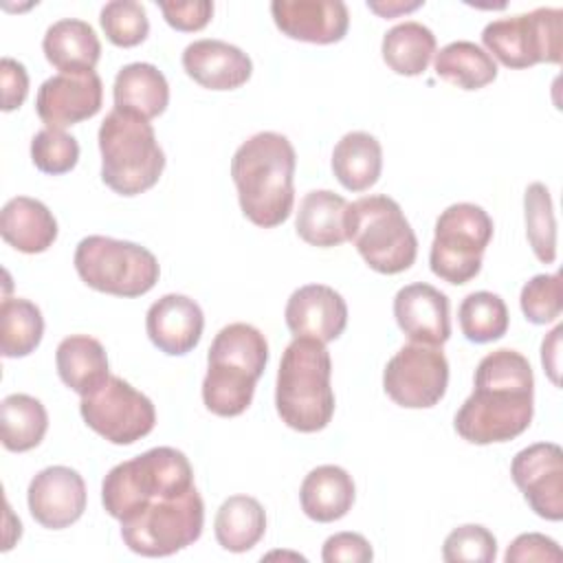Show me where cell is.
Wrapping results in <instances>:
<instances>
[{"instance_id": "cell-41", "label": "cell", "mask_w": 563, "mask_h": 563, "mask_svg": "<svg viewBox=\"0 0 563 563\" xmlns=\"http://www.w3.org/2000/svg\"><path fill=\"white\" fill-rule=\"evenodd\" d=\"M321 559L325 563H367L374 559V552L363 534L336 532L325 539Z\"/></svg>"}, {"instance_id": "cell-27", "label": "cell", "mask_w": 563, "mask_h": 563, "mask_svg": "<svg viewBox=\"0 0 563 563\" xmlns=\"http://www.w3.org/2000/svg\"><path fill=\"white\" fill-rule=\"evenodd\" d=\"M345 213H347V200L330 189H314L308 191L297 211L295 229L297 235L319 249L339 246L347 240L345 233Z\"/></svg>"}, {"instance_id": "cell-44", "label": "cell", "mask_w": 563, "mask_h": 563, "mask_svg": "<svg viewBox=\"0 0 563 563\" xmlns=\"http://www.w3.org/2000/svg\"><path fill=\"white\" fill-rule=\"evenodd\" d=\"M563 328L556 325L548 339H543V345H541V363L543 367L548 369L552 383H559V376H556V369H559V336H561Z\"/></svg>"}, {"instance_id": "cell-14", "label": "cell", "mask_w": 563, "mask_h": 563, "mask_svg": "<svg viewBox=\"0 0 563 563\" xmlns=\"http://www.w3.org/2000/svg\"><path fill=\"white\" fill-rule=\"evenodd\" d=\"M510 475L534 515L548 521L563 519V451L554 442L521 449L510 464Z\"/></svg>"}, {"instance_id": "cell-30", "label": "cell", "mask_w": 563, "mask_h": 563, "mask_svg": "<svg viewBox=\"0 0 563 563\" xmlns=\"http://www.w3.org/2000/svg\"><path fill=\"white\" fill-rule=\"evenodd\" d=\"M435 75L462 90H479L495 81V59L475 42L457 40L433 55Z\"/></svg>"}, {"instance_id": "cell-38", "label": "cell", "mask_w": 563, "mask_h": 563, "mask_svg": "<svg viewBox=\"0 0 563 563\" xmlns=\"http://www.w3.org/2000/svg\"><path fill=\"white\" fill-rule=\"evenodd\" d=\"M497 556L495 534L479 523H464L451 530L442 545L446 563H490Z\"/></svg>"}, {"instance_id": "cell-45", "label": "cell", "mask_w": 563, "mask_h": 563, "mask_svg": "<svg viewBox=\"0 0 563 563\" xmlns=\"http://www.w3.org/2000/svg\"><path fill=\"white\" fill-rule=\"evenodd\" d=\"M367 7L383 18H394L398 13H407L422 7V2H367Z\"/></svg>"}, {"instance_id": "cell-15", "label": "cell", "mask_w": 563, "mask_h": 563, "mask_svg": "<svg viewBox=\"0 0 563 563\" xmlns=\"http://www.w3.org/2000/svg\"><path fill=\"white\" fill-rule=\"evenodd\" d=\"M103 84L95 70L57 73L48 77L35 97V110L46 128L64 130L95 117L101 110Z\"/></svg>"}, {"instance_id": "cell-11", "label": "cell", "mask_w": 563, "mask_h": 563, "mask_svg": "<svg viewBox=\"0 0 563 563\" xmlns=\"http://www.w3.org/2000/svg\"><path fill=\"white\" fill-rule=\"evenodd\" d=\"M482 42L490 57L508 68L559 64L563 53V11L541 7L530 13L499 18L484 26Z\"/></svg>"}, {"instance_id": "cell-18", "label": "cell", "mask_w": 563, "mask_h": 563, "mask_svg": "<svg viewBox=\"0 0 563 563\" xmlns=\"http://www.w3.org/2000/svg\"><path fill=\"white\" fill-rule=\"evenodd\" d=\"M284 317L295 336L330 343L339 339L347 325V303L325 284H306L288 297Z\"/></svg>"}, {"instance_id": "cell-29", "label": "cell", "mask_w": 563, "mask_h": 563, "mask_svg": "<svg viewBox=\"0 0 563 563\" xmlns=\"http://www.w3.org/2000/svg\"><path fill=\"white\" fill-rule=\"evenodd\" d=\"M213 532L227 552H249L266 532V512L255 497L231 495L216 512Z\"/></svg>"}, {"instance_id": "cell-43", "label": "cell", "mask_w": 563, "mask_h": 563, "mask_svg": "<svg viewBox=\"0 0 563 563\" xmlns=\"http://www.w3.org/2000/svg\"><path fill=\"white\" fill-rule=\"evenodd\" d=\"M0 86H2V110L11 112L20 108L29 95V75L24 64L13 57L0 59Z\"/></svg>"}, {"instance_id": "cell-22", "label": "cell", "mask_w": 563, "mask_h": 563, "mask_svg": "<svg viewBox=\"0 0 563 563\" xmlns=\"http://www.w3.org/2000/svg\"><path fill=\"white\" fill-rule=\"evenodd\" d=\"M0 235L20 253H44L57 240V220L44 202L15 196L0 211Z\"/></svg>"}, {"instance_id": "cell-1", "label": "cell", "mask_w": 563, "mask_h": 563, "mask_svg": "<svg viewBox=\"0 0 563 563\" xmlns=\"http://www.w3.org/2000/svg\"><path fill=\"white\" fill-rule=\"evenodd\" d=\"M473 385V394L453 420L462 440L471 444L508 442L530 427L534 376L523 354L510 347L486 354L477 363Z\"/></svg>"}, {"instance_id": "cell-42", "label": "cell", "mask_w": 563, "mask_h": 563, "mask_svg": "<svg viewBox=\"0 0 563 563\" xmlns=\"http://www.w3.org/2000/svg\"><path fill=\"white\" fill-rule=\"evenodd\" d=\"M165 22L176 31H200L209 24L213 15V2L191 0V2H158Z\"/></svg>"}, {"instance_id": "cell-39", "label": "cell", "mask_w": 563, "mask_h": 563, "mask_svg": "<svg viewBox=\"0 0 563 563\" xmlns=\"http://www.w3.org/2000/svg\"><path fill=\"white\" fill-rule=\"evenodd\" d=\"M519 303L530 323L543 325L554 321L563 310L561 275H534L532 279H528L521 288Z\"/></svg>"}, {"instance_id": "cell-9", "label": "cell", "mask_w": 563, "mask_h": 563, "mask_svg": "<svg viewBox=\"0 0 563 563\" xmlns=\"http://www.w3.org/2000/svg\"><path fill=\"white\" fill-rule=\"evenodd\" d=\"M205 504L189 488L176 497H158L121 521L123 543L141 556H169L200 539Z\"/></svg>"}, {"instance_id": "cell-17", "label": "cell", "mask_w": 563, "mask_h": 563, "mask_svg": "<svg viewBox=\"0 0 563 563\" xmlns=\"http://www.w3.org/2000/svg\"><path fill=\"white\" fill-rule=\"evenodd\" d=\"M271 13L286 37L310 44H334L350 26V11L341 0H273Z\"/></svg>"}, {"instance_id": "cell-25", "label": "cell", "mask_w": 563, "mask_h": 563, "mask_svg": "<svg viewBox=\"0 0 563 563\" xmlns=\"http://www.w3.org/2000/svg\"><path fill=\"white\" fill-rule=\"evenodd\" d=\"M42 51L59 73L92 70L101 57V42L88 22L64 18L46 29Z\"/></svg>"}, {"instance_id": "cell-2", "label": "cell", "mask_w": 563, "mask_h": 563, "mask_svg": "<svg viewBox=\"0 0 563 563\" xmlns=\"http://www.w3.org/2000/svg\"><path fill=\"white\" fill-rule=\"evenodd\" d=\"M297 154L279 132H257L246 139L231 158V178L242 213L262 229L288 220L295 202Z\"/></svg>"}, {"instance_id": "cell-23", "label": "cell", "mask_w": 563, "mask_h": 563, "mask_svg": "<svg viewBox=\"0 0 563 563\" xmlns=\"http://www.w3.org/2000/svg\"><path fill=\"white\" fill-rule=\"evenodd\" d=\"M354 497L356 488L352 475L336 464L312 468L299 488L303 515L319 523H330L345 517L354 504Z\"/></svg>"}, {"instance_id": "cell-40", "label": "cell", "mask_w": 563, "mask_h": 563, "mask_svg": "<svg viewBox=\"0 0 563 563\" xmlns=\"http://www.w3.org/2000/svg\"><path fill=\"white\" fill-rule=\"evenodd\" d=\"M563 552L559 543L541 532H523L519 534L506 550V563H526V561H552L559 563Z\"/></svg>"}, {"instance_id": "cell-13", "label": "cell", "mask_w": 563, "mask_h": 563, "mask_svg": "<svg viewBox=\"0 0 563 563\" xmlns=\"http://www.w3.org/2000/svg\"><path fill=\"white\" fill-rule=\"evenodd\" d=\"M449 385V361L435 345H402L385 365V394L400 407L427 409L438 405Z\"/></svg>"}, {"instance_id": "cell-34", "label": "cell", "mask_w": 563, "mask_h": 563, "mask_svg": "<svg viewBox=\"0 0 563 563\" xmlns=\"http://www.w3.org/2000/svg\"><path fill=\"white\" fill-rule=\"evenodd\" d=\"M460 330L471 343H490L506 334L508 330V308L506 301L488 290L471 292L462 299L460 310Z\"/></svg>"}, {"instance_id": "cell-32", "label": "cell", "mask_w": 563, "mask_h": 563, "mask_svg": "<svg viewBox=\"0 0 563 563\" xmlns=\"http://www.w3.org/2000/svg\"><path fill=\"white\" fill-rule=\"evenodd\" d=\"M48 429L44 405L29 394H9L0 402V438L2 446L13 453L35 449Z\"/></svg>"}, {"instance_id": "cell-19", "label": "cell", "mask_w": 563, "mask_h": 563, "mask_svg": "<svg viewBox=\"0 0 563 563\" xmlns=\"http://www.w3.org/2000/svg\"><path fill=\"white\" fill-rule=\"evenodd\" d=\"M394 317L413 343L442 347L451 336L449 297L431 284L402 286L394 297Z\"/></svg>"}, {"instance_id": "cell-16", "label": "cell", "mask_w": 563, "mask_h": 563, "mask_svg": "<svg viewBox=\"0 0 563 563\" xmlns=\"http://www.w3.org/2000/svg\"><path fill=\"white\" fill-rule=\"evenodd\" d=\"M86 499L84 477L70 466L42 468L26 490L31 517L48 530L73 526L84 515Z\"/></svg>"}, {"instance_id": "cell-12", "label": "cell", "mask_w": 563, "mask_h": 563, "mask_svg": "<svg viewBox=\"0 0 563 563\" xmlns=\"http://www.w3.org/2000/svg\"><path fill=\"white\" fill-rule=\"evenodd\" d=\"M84 422L112 444H132L156 424L154 402L121 376H110L97 391L81 396Z\"/></svg>"}, {"instance_id": "cell-21", "label": "cell", "mask_w": 563, "mask_h": 563, "mask_svg": "<svg viewBox=\"0 0 563 563\" xmlns=\"http://www.w3.org/2000/svg\"><path fill=\"white\" fill-rule=\"evenodd\" d=\"M185 73L209 90H235L251 79V57L222 40H196L183 51Z\"/></svg>"}, {"instance_id": "cell-3", "label": "cell", "mask_w": 563, "mask_h": 563, "mask_svg": "<svg viewBox=\"0 0 563 563\" xmlns=\"http://www.w3.org/2000/svg\"><path fill=\"white\" fill-rule=\"evenodd\" d=\"M332 358L325 343L308 336H295L277 369L275 407L282 422L301 433H314L328 427L334 416Z\"/></svg>"}, {"instance_id": "cell-28", "label": "cell", "mask_w": 563, "mask_h": 563, "mask_svg": "<svg viewBox=\"0 0 563 563\" xmlns=\"http://www.w3.org/2000/svg\"><path fill=\"white\" fill-rule=\"evenodd\" d=\"M383 169V150L369 132H347L334 145L332 172L347 191H365L376 185Z\"/></svg>"}, {"instance_id": "cell-7", "label": "cell", "mask_w": 563, "mask_h": 563, "mask_svg": "<svg viewBox=\"0 0 563 563\" xmlns=\"http://www.w3.org/2000/svg\"><path fill=\"white\" fill-rule=\"evenodd\" d=\"M345 233L376 273L396 275L416 262V233L400 205L389 196H363L347 205Z\"/></svg>"}, {"instance_id": "cell-20", "label": "cell", "mask_w": 563, "mask_h": 563, "mask_svg": "<svg viewBox=\"0 0 563 563\" xmlns=\"http://www.w3.org/2000/svg\"><path fill=\"white\" fill-rule=\"evenodd\" d=\"M205 328V314L200 306L187 295H163L145 314V330L150 341L169 356H183L191 352Z\"/></svg>"}, {"instance_id": "cell-8", "label": "cell", "mask_w": 563, "mask_h": 563, "mask_svg": "<svg viewBox=\"0 0 563 563\" xmlns=\"http://www.w3.org/2000/svg\"><path fill=\"white\" fill-rule=\"evenodd\" d=\"M73 264L86 286L114 297H141L156 286L161 275L152 251L108 235L84 238L75 249Z\"/></svg>"}, {"instance_id": "cell-37", "label": "cell", "mask_w": 563, "mask_h": 563, "mask_svg": "<svg viewBox=\"0 0 563 563\" xmlns=\"http://www.w3.org/2000/svg\"><path fill=\"white\" fill-rule=\"evenodd\" d=\"M31 161L44 174H66L79 161V143L64 130L44 128L31 139Z\"/></svg>"}, {"instance_id": "cell-31", "label": "cell", "mask_w": 563, "mask_h": 563, "mask_svg": "<svg viewBox=\"0 0 563 563\" xmlns=\"http://www.w3.org/2000/svg\"><path fill=\"white\" fill-rule=\"evenodd\" d=\"M380 53L396 75L416 77L427 70L435 55V35L420 22H400L383 35Z\"/></svg>"}, {"instance_id": "cell-36", "label": "cell", "mask_w": 563, "mask_h": 563, "mask_svg": "<svg viewBox=\"0 0 563 563\" xmlns=\"http://www.w3.org/2000/svg\"><path fill=\"white\" fill-rule=\"evenodd\" d=\"M99 22L106 37L121 48H132L141 44L150 33L145 7L134 0L106 2L99 13Z\"/></svg>"}, {"instance_id": "cell-5", "label": "cell", "mask_w": 563, "mask_h": 563, "mask_svg": "<svg viewBox=\"0 0 563 563\" xmlns=\"http://www.w3.org/2000/svg\"><path fill=\"white\" fill-rule=\"evenodd\" d=\"M101 180L121 196L152 189L163 169L165 154L150 121L112 108L99 128Z\"/></svg>"}, {"instance_id": "cell-33", "label": "cell", "mask_w": 563, "mask_h": 563, "mask_svg": "<svg viewBox=\"0 0 563 563\" xmlns=\"http://www.w3.org/2000/svg\"><path fill=\"white\" fill-rule=\"evenodd\" d=\"M44 317L22 297H7L0 306V352L4 358L29 356L42 341Z\"/></svg>"}, {"instance_id": "cell-10", "label": "cell", "mask_w": 563, "mask_h": 563, "mask_svg": "<svg viewBox=\"0 0 563 563\" xmlns=\"http://www.w3.org/2000/svg\"><path fill=\"white\" fill-rule=\"evenodd\" d=\"M493 240L490 216L473 202H455L435 220L429 251L433 275L449 284H466L482 271V255Z\"/></svg>"}, {"instance_id": "cell-4", "label": "cell", "mask_w": 563, "mask_h": 563, "mask_svg": "<svg viewBox=\"0 0 563 563\" xmlns=\"http://www.w3.org/2000/svg\"><path fill=\"white\" fill-rule=\"evenodd\" d=\"M268 361L266 336L251 323H229L211 341L202 380L205 407L222 418L246 411Z\"/></svg>"}, {"instance_id": "cell-24", "label": "cell", "mask_w": 563, "mask_h": 563, "mask_svg": "<svg viewBox=\"0 0 563 563\" xmlns=\"http://www.w3.org/2000/svg\"><path fill=\"white\" fill-rule=\"evenodd\" d=\"M114 108L136 114L145 121L165 112L169 103V86L165 75L147 62L123 66L112 86Z\"/></svg>"}, {"instance_id": "cell-6", "label": "cell", "mask_w": 563, "mask_h": 563, "mask_svg": "<svg viewBox=\"0 0 563 563\" xmlns=\"http://www.w3.org/2000/svg\"><path fill=\"white\" fill-rule=\"evenodd\" d=\"M194 488L187 455L172 446H154L108 471L101 484L106 512L123 521L158 497H176Z\"/></svg>"}, {"instance_id": "cell-26", "label": "cell", "mask_w": 563, "mask_h": 563, "mask_svg": "<svg viewBox=\"0 0 563 563\" xmlns=\"http://www.w3.org/2000/svg\"><path fill=\"white\" fill-rule=\"evenodd\" d=\"M55 365L62 383L79 396L97 391L110 378L108 354L103 345L88 334L62 339L55 352Z\"/></svg>"}, {"instance_id": "cell-35", "label": "cell", "mask_w": 563, "mask_h": 563, "mask_svg": "<svg viewBox=\"0 0 563 563\" xmlns=\"http://www.w3.org/2000/svg\"><path fill=\"white\" fill-rule=\"evenodd\" d=\"M526 235L539 262L552 264L556 260V220L550 189L543 183H530L523 194Z\"/></svg>"}]
</instances>
